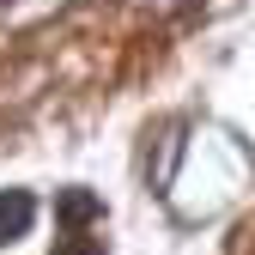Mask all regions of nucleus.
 I'll return each instance as SVG.
<instances>
[{
  "label": "nucleus",
  "mask_w": 255,
  "mask_h": 255,
  "mask_svg": "<svg viewBox=\"0 0 255 255\" xmlns=\"http://www.w3.org/2000/svg\"><path fill=\"white\" fill-rule=\"evenodd\" d=\"M30 219H37L30 188H6V195H0V243H18L30 231Z\"/></svg>",
  "instance_id": "1"
},
{
  "label": "nucleus",
  "mask_w": 255,
  "mask_h": 255,
  "mask_svg": "<svg viewBox=\"0 0 255 255\" xmlns=\"http://www.w3.org/2000/svg\"><path fill=\"white\" fill-rule=\"evenodd\" d=\"M55 213L61 225H85V219H104V201L91 188H67V195H55Z\"/></svg>",
  "instance_id": "2"
},
{
  "label": "nucleus",
  "mask_w": 255,
  "mask_h": 255,
  "mask_svg": "<svg viewBox=\"0 0 255 255\" xmlns=\"http://www.w3.org/2000/svg\"><path fill=\"white\" fill-rule=\"evenodd\" d=\"M55 255H110V249H104V237H79V231H73V237L61 243Z\"/></svg>",
  "instance_id": "3"
}]
</instances>
